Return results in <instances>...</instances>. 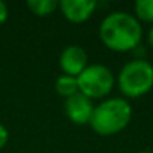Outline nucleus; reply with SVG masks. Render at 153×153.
I'll list each match as a JSON object with an SVG mask.
<instances>
[{
	"label": "nucleus",
	"mask_w": 153,
	"mask_h": 153,
	"mask_svg": "<svg viewBox=\"0 0 153 153\" xmlns=\"http://www.w3.org/2000/svg\"><path fill=\"white\" fill-rule=\"evenodd\" d=\"M60 2L57 0H29L27 8L36 17H48L59 9Z\"/></svg>",
	"instance_id": "1a4fd4ad"
},
{
	"label": "nucleus",
	"mask_w": 153,
	"mask_h": 153,
	"mask_svg": "<svg viewBox=\"0 0 153 153\" xmlns=\"http://www.w3.org/2000/svg\"><path fill=\"white\" fill-rule=\"evenodd\" d=\"M132 107L125 98H105L95 105L89 126L101 137H111L129 126Z\"/></svg>",
	"instance_id": "f03ea898"
},
{
	"label": "nucleus",
	"mask_w": 153,
	"mask_h": 153,
	"mask_svg": "<svg viewBox=\"0 0 153 153\" xmlns=\"http://www.w3.org/2000/svg\"><path fill=\"white\" fill-rule=\"evenodd\" d=\"M96 6L98 3L95 0H62L59 9L68 21L74 24H81L90 20V17L95 14Z\"/></svg>",
	"instance_id": "0eeeda50"
},
{
	"label": "nucleus",
	"mask_w": 153,
	"mask_h": 153,
	"mask_svg": "<svg viewBox=\"0 0 153 153\" xmlns=\"http://www.w3.org/2000/svg\"><path fill=\"white\" fill-rule=\"evenodd\" d=\"M76 81H78L80 93L95 101V99H105L111 93L116 84V76L108 66L95 63L89 65L76 76Z\"/></svg>",
	"instance_id": "20e7f679"
},
{
	"label": "nucleus",
	"mask_w": 153,
	"mask_h": 153,
	"mask_svg": "<svg viewBox=\"0 0 153 153\" xmlns=\"http://www.w3.org/2000/svg\"><path fill=\"white\" fill-rule=\"evenodd\" d=\"M8 18H9V8L3 0H0V26H3L8 21Z\"/></svg>",
	"instance_id": "9b49d317"
},
{
	"label": "nucleus",
	"mask_w": 153,
	"mask_h": 153,
	"mask_svg": "<svg viewBox=\"0 0 153 153\" xmlns=\"http://www.w3.org/2000/svg\"><path fill=\"white\" fill-rule=\"evenodd\" d=\"M116 84L125 99H137L153 89V65L144 59L125 63L116 76Z\"/></svg>",
	"instance_id": "7ed1b4c3"
},
{
	"label": "nucleus",
	"mask_w": 153,
	"mask_h": 153,
	"mask_svg": "<svg viewBox=\"0 0 153 153\" xmlns=\"http://www.w3.org/2000/svg\"><path fill=\"white\" fill-rule=\"evenodd\" d=\"M9 141V131L6 129L5 125L0 123V150H2Z\"/></svg>",
	"instance_id": "f8f14e48"
},
{
	"label": "nucleus",
	"mask_w": 153,
	"mask_h": 153,
	"mask_svg": "<svg viewBox=\"0 0 153 153\" xmlns=\"http://www.w3.org/2000/svg\"><path fill=\"white\" fill-rule=\"evenodd\" d=\"M54 90L59 96H62L65 99L74 96L75 93L80 92L76 76H71V75H66V74L59 75L54 81Z\"/></svg>",
	"instance_id": "6e6552de"
},
{
	"label": "nucleus",
	"mask_w": 153,
	"mask_h": 153,
	"mask_svg": "<svg viewBox=\"0 0 153 153\" xmlns=\"http://www.w3.org/2000/svg\"><path fill=\"white\" fill-rule=\"evenodd\" d=\"M59 66L63 74L78 76L89 66V57L86 50L78 44H71L65 47L59 56Z\"/></svg>",
	"instance_id": "39448f33"
},
{
	"label": "nucleus",
	"mask_w": 153,
	"mask_h": 153,
	"mask_svg": "<svg viewBox=\"0 0 153 153\" xmlns=\"http://www.w3.org/2000/svg\"><path fill=\"white\" fill-rule=\"evenodd\" d=\"M93 110H95L93 101L80 92L65 99V114L74 125H80V126L89 125Z\"/></svg>",
	"instance_id": "423d86ee"
},
{
	"label": "nucleus",
	"mask_w": 153,
	"mask_h": 153,
	"mask_svg": "<svg viewBox=\"0 0 153 153\" xmlns=\"http://www.w3.org/2000/svg\"><path fill=\"white\" fill-rule=\"evenodd\" d=\"M99 38L102 44L116 53H128L143 41V26L134 14L125 11L110 12L99 26Z\"/></svg>",
	"instance_id": "f257e3e1"
},
{
	"label": "nucleus",
	"mask_w": 153,
	"mask_h": 153,
	"mask_svg": "<svg viewBox=\"0 0 153 153\" xmlns=\"http://www.w3.org/2000/svg\"><path fill=\"white\" fill-rule=\"evenodd\" d=\"M146 39H147V44H149V45L153 48V24L150 26V29H149V32H147Z\"/></svg>",
	"instance_id": "ddd939ff"
},
{
	"label": "nucleus",
	"mask_w": 153,
	"mask_h": 153,
	"mask_svg": "<svg viewBox=\"0 0 153 153\" xmlns=\"http://www.w3.org/2000/svg\"><path fill=\"white\" fill-rule=\"evenodd\" d=\"M134 15L140 23L153 24V0H137L134 3Z\"/></svg>",
	"instance_id": "9d476101"
},
{
	"label": "nucleus",
	"mask_w": 153,
	"mask_h": 153,
	"mask_svg": "<svg viewBox=\"0 0 153 153\" xmlns=\"http://www.w3.org/2000/svg\"><path fill=\"white\" fill-rule=\"evenodd\" d=\"M138 153H153V150H143V152H138Z\"/></svg>",
	"instance_id": "4468645a"
}]
</instances>
